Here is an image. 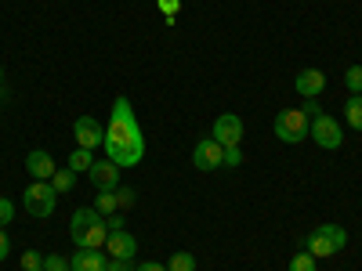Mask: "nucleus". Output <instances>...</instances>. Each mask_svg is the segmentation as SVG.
<instances>
[{
  "label": "nucleus",
  "mask_w": 362,
  "mask_h": 271,
  "mask_svg": "<svg viewBox=\"0 0 362 271\" xmlns=\"http://www.w3.org/2000/svg\"><path fill=\"white\" fill-rule=\"evenodd\" d=\"M105 159H112L119 170L124 167H138L145 159V134H141V124L134 116V105L119 95L112 102V112H109V124H105Z\"/></svg>",
  "instance_id": "nucleus-1"
},
{
  "label": "nucleus",
  "mask_w": 362,
  "mask_h": 271,
  "mask_svg": "<svg viewBox=\"0 0 362 271\" xmlns=\"http://www.w3.org/2000/svg\"><path fill=\"white\" fill-rule=\"evenodd\" d=\"M69 239L76 250H105V239H109V224L98 214L95 206H80L76 214L69 217Z\"/></svg>",
  "instance_id": "nucleus-2"
},
{
  "label": "nucleus",
  "mask_w": 362,
  "mask_h": 271,
  "mask_svg": "<svg viewBox=\"0 0 362 271\" xmlns=\"http://www.w3.org/2000/svg\"><path fill=\"white\" fill-rule=\"evenodd\" d=\"M348 246V231L341 224H319L305 235V250L312 257H334Z\"/></svg>",
  "instance_id": "nucleus-3"
},
{
  "label": "nucleus",
  "mask_w": 362,
  "mask_h": 271,
  "mask_svg": "<svg viewBox=\"0 0 362 271\" xmlns=\"http://www.w3.org/2000/svg\"><path fill=\"white\" fill-rule=\"evenodd\" d=\"M272 131H276V138L283 145H300V141H308L312 119L305 116V109H283L276 116V124H272Z\"/></svg>",
  "instance_id": "nucleus-4"
},
{
  "label": "nucleus",
  "mask_w": 362,
  "mask_h": 271,
  "mask_svg": "<svg viewBox=\"0 0 362 271\" xmlns=\"http://www.w3.org/2000/svg\"><path fill=\"white\" fill-rule=\"evenodd\" d=\"M22 206L29 217H51L58 206V192L51 188V181H29L22 192Z\"/></svg>",
  "instance_id": "nucleus-5"
},
{
  "label": "nucleus",
  "mask_w": 362,
  "mask_h": 271,
  "mask_svg": "<svg viewBox=\"0 0 362 271\" xmlns=\"http://www.w3.org/2000/svg\"><path fill=\"white\" fill-rule=\"evenodd\" d=\"M308 138L319 145V148H326V152H337V148L344 145V131H341V124L334 116H315L312 119V131H308Z\"/></svg>",
  "instance_id": "nucleus-6"
},
{
  "label": "nucleus",
  "mask_w": 362,
  "mask_h": 271,
  "mask_svg": "<svg viewBox=\"0 0 362 271\" xmlns=\"http://www.w3.org/2000/svg\"><path fill=\"white\" fill-rule=\"evenodd\" d=\"M73 138H76V148H102L105 145V124H98L95 116H76L73 119Z\"/></svg>",
  "instance_id": "nucleus-7"
},
{
  "label": "nucleus",
  "mask_w": 362,
  "mask_h": 271,
  "mask_svg": "<svg viewBox=\"0 0 362 271\" xmlns=\"http://www.w3.org/2000/svg\"><path fill=\"white\" fill-rule=\"evenodd\" d=\"M192 167L196 170H221L225 167V145H218L214 138H199L192 148Z\"/></svg>",
  "instance_id": "nucleus-8"
},
{
  "label": "nucleus",
  "mask_w": 362,
  "mask_h": 271,
  "mask_svg": "<svg viewBox=\"0 0 362 271\" xmlns=\"http://www.w3.org/2000/svg\"><path fill=\"white\" fill-rule=\"evenodd\" d=\"M210 138H214L218 145H225V148L239 145V141H243V119H239L235 112H221V116L214 119V131H210Z\"/></svg>",
  "instance_id": "nucleus-9"
},
{
  "label": "nucleus",
  "mask_w": 362,
  "mask_h": 271,
  "mask_svg": "<svg viewBox=\"0 0 362 271\" xmlns=\"http://www.w3.org/2000/svg\"><path fill=\"white\" fill-rule=\"evenodd\" d=\"M105 253H109L112 260H134V253H138V239H134L127 228L109 231V239H105Z\"/></svg>",
  "instance_id": "nucleus-10"
},
{
  "label": "nucleus",
  "mask_w": 362,
  "mask_h": 271,
  "mask_svg": "<svg viewBox=\"0 0 362 271\" xmlns=\"http://www.w3.org/2000/svg\"><path fill=\"white\" fill-rule=\"evenodd\" d=\"M87 177L98 192H116L119 188V167L112 159H95V167L87 170Z\"/></svg>",
  "instance_id": "nucleus-11"
},
{
  "label": "nucleus",
  "mask_w": 362,
  "mask_h": 271,
  "mask_svg": "<svg viewBox=\"0 0 362 271\" xmlns=\"http://www.w3.org/2000/svg\"><path fill=\"white\" fill-rule=\"evenodd\" d=\"M25 170H29V177H33V181H51L58 167H54L47 148H33V152L25 156Z\"/></svg>",
  "instance_id": "nucleus-12"
},
{
  "label": "nucleus",
  "mask_w": 362,
  "mask_h": 271,
  "mask_svg": "<svg viewBox=\"0 0 362 271\" xmlns=\"http://www.w3.org/2000/svg\"><path fill=\"white\" fill-rule=\"evenodd\" d=\"M293 87H297L300 98H319L322 90H326V73H319V69H300L297 80H293Z\"/></svg>",
  "instance_id": "nucleus-13"
},
{
  "label": "nucleus",
  "mask_w": 362,
  "mask_h": 271,
  "mask_svg": "<svg viewBox=\"0 0 362 271\" xmlns=\"http://www.w3.org/2000/svg\"><path fill=\"white\" fill-rule=\"evenodd\" d=\"M73 271H109V253L105 250H76L69 257Z\"/></svg>",
  "instance_id": "nucleus-14"
},
{
  "label": "nucleus",
  "mask_w": 362,
  "mask_h": 271,
  "mask_svg": "<svg viewBox=\"0 0 362 271\" xmlns=\"http://www.w3.org/2000/svg\"><path fill=\"white\" fill-rule=\"evenodd\" d=\"M66 167H69L73 174H87L90 167H95V152H90V148H73L69 159H66Z\"/></svg>",
  "instance_id": "nucleus-15"
},
{
  "label": "nucleus",
  "mask_w": 362,
  "mask_h": 271,
  "mask_svg": "<svg viewBox=\"0 0 362 271\" xmlns=\"http://www.w3.org/2000/svg\"><path fill=\"white\" fill-rule=\"evenodd\" d=\"M344 124H348L351 131H362V95H351V98L344 102Z\"/></svg>",
  "instance_id": "nucleus-16"
},
{
  "label": "nucleus",
  "mask_w": 362,
  "mask_h": 271,
  "mask_svg": "<svg viewBox=\"0 0 362 271\" xmlns=\"http://www.w3.org/2000/svg\"><path fill=\"white\" fill-rule=\"evenodd\" d=\"M73 185H76V174L69 170V167H58L54 170V177H51V188L62 195V192H73Z\"/></svg>",
  "instance_id": "nucleus-17"
},
{
  "label": "nucleus",
  "mask_w": 362,
  "mask_h": 271,
  "mask_svg": "<svg viewBox=\"0 0 362 271\" xmlns=\"http://www.w3.org/2000/svg\"><path fill=\"white\" fill-rule=\"evenodd\" d=\"M95 210L102 217H109V214H119V203H116V192H98L95 195Z\"/></svg>",
  "instance_id": "nucleus-18"
},
{
  "label": "nucleus",
  "mask_w": 362,
  "mask_h": 271,
  "mask_svg": "<svg viewBox=\"0 0 362 271\" xmlns=\"http://www.w3.org/2000/svg\"><path fill=\"white\" fill-rule=\"evenodd\" d=\"M167 271H196V257H192V253H185V250H177V253H170Z\"/></svg>",
  "instance_id": "nucleus-19"
},
{
  "label": "nucleus",
  "mask_w": 362,
  "mask_h": 271,
  "mask_svg": "<svg viewBox=\"0 0 362 271\" xmlns=\"http://www.w3.org/2000/svg\"><path fill=\"white\" fill-rule=\"evenodd\" d=\"M286 271H319V257H312L308 250H305V253H293Z\"/></svg>",
  "instance_id": "nucleus-20"
},
{
  "label": "nucleus",
  "mask_w": 362,
  "mask_h": 271,
  "mask_svg": "<svg viewBox=\"0 0 362 271\" xmlns=\"http://www.w3.org/2000/svg\"><path fill=\"white\" fill-rule=\"evenodd\" d=\"M344 87L351 95H362V66H348L344 69Z\"/></svg>",
  "instance_id": "nucleus-21"
},
{
  "label": "nucleus",
  "mask_w": 362,
  "mask_h": 271,
  "mask_svg": "<svg viewBox=\"0 0 362 271\" xmlns=\"http://www.w3.org/2000/svg\"><path fill=\"white\" fill-rule=\"evenodd\" d=\"M44 271H73V264L62 253H44Z\"/></svg>",
  "instance_id": "nucleus-22"
},
{
  "label": "nucleus",
  "mask_w": 362,
  "mask_h": 271,
  "mask_svg": "<svg viewBox=\"0 0 362 271\" xmlns=\"http://www.w3.org/2000/svg\"><path fill=\"white\" fill-rule=\"evenodd\" d=\"M116 203H119V210H131V206L138 203V192H134L131 185H124V188H116Z\"/></svg>",
  "instance_id": "nucleus-23"
},
{
  "label": "nucleus",
  "mask_w": 362,
  "mask_h": 271,
  "mask_svg": "<svg viewBox=\"0 0 362 271\" xmlns=\"http://www.w3.org/2000/svg\"><path fill=\"white\" fill-rule=\"evenodd\" d=\"M37 267H44V253L40 250H25L22 253V271H37Z\"/></svg>",
  "instance_id": "nucleus-24"
},
{
  "label": "nucleus",
  "mask_w": 362,
  "mask_h": 271,
  "mask_svg": "<svg viewBox=\"0 0 362 271\" xmlns=\"http://www.w3.org/2000/svg\"><path fill=\"white\" fill-rule=\"evenodd\" d=\"M11 221H15V203L8 195H0V228L11 224Z\"/></svg>",
  "instance_id": "nucleus-25"
},
{
  "label": "nucleus",
  "mask_w": 362,
  "mask_h": 271,
  "mask_svg": "<svg viewBox=\"0 0 362 271\" xmlns=\"http://www.w3.org/2000/svg\"><path fill=\"white\" fill-rule=\"evenodd\" d=\"M225 167H243V148H239V145L225 148Z\"/></svg>",
  "instance_id": "nucleus-26"
},
{
  "label": "nucleus",
  "mask_w": 362,
  "mask_h": 271,
  "mask_svg": "<svg viewBox=\"0 0 362 271\" xmlns=\"http://www.w3.org/2000/svg\"><path fill=\"white\" fill-rule=\"evenodd\" d=\"M300 109H305V116H308V119L322 116V105H319V98H305V105H300Z\"/></svg>",
  "instance_id": "nucleus-27"
},
{
  "label": "nucleus",
  "mask_w": 362,
  "mask_h": 271,
  "mask_svg": "<svg viewBox=\"0 0 362 271\" xmlns=\"http://www.w3.org/2000/svg\"><path fill=\"white\" fill-rule=\"evenodd\" d=\"M8 253H11V235L0 228V260H8Z\"/></svg>",
  "instance_id": "nucleus-28"
},
{
  "label": "nucleus",
  "mask_w": 362,
  "mask_h": 271,
  "mask_svg": "<svg viewBox=\"0 0 362 271\" xmlns=\"http://www.w3.org/2000/svg\"><path fill=\"white\" fill-rule=\"evenodd\" d=\"M134 267H138L134 260H112L109 257V271H134Z\"/></svg>",
  "instance_id": "nucleus-29"
},
{
  "label": "nucleus",
  "mask_w": 362,
  "mask_h": 271,
  "mask_svg": "<svg viewBox=\"0 0 362 271\" xmlns=\"http://www.w3.org/2000/svg\"><path fill=\"white\" fill-rule=\"evenodd\" d=\"M134 271H167V264H160V260H145V264H138Z\"/></svg>",
  "instance_id": "nucleus-30"
},
{
  "label": "nucleus",
  "mask_w": 362,
  "mask_h": 271,
  "mask_svg": "<svg viewBox=\"0 0 362 271\" xmlns=\"http://www.w3.org/2000/svg\"><path fill=\"white\" fill-rule=\"evenodd\" d=\"M160 8L167 11V18H174V11L181 8V0H160Z\"/></svg>",
  "instance_id": "nucleus-31"
},
{
  "label": "nucleus",
  "mask_w": 362,
  "mask_h": 271,
  "mask_svg": "<svg viewBox=\"0 0 362 271\" xmlns=\"http://www.w3.org/2000/svg\"><path fill=\"white\" fill-rule=\"evenodd\" d=\"M4 87L8 83H4V66H0V98H4Z\"/></svg>",
  "instance_id": "nucleus-32"
},
{
  "label": "nucleus",
  "mask_w": 362,
  "mask_h": 271,
  "mask_svg": "<svg viewBox=\"0 0 362 271\" xmlns=\"http://www.w3.org/2000/svg\"><path fill=\"white\" fill-rule=\"evenodd\" d=\"M37 271H44V267H37Z\"/></svg>",
  "instance_id": "nucleus-33"
}]
</instances>
